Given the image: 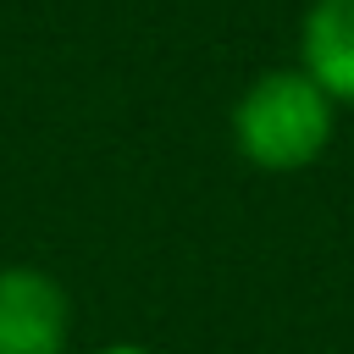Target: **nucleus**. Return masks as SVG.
Instances as JSON below:
<instances>
[{
    "instance_id": "f257e3e1",
    "label": "nucleus",
    "mask_w": 354,
    "mask_h": 354,
    "mask_svg": "<svg viewBox=\"0 0 354 354\" xmlns=\"http://www.w3.org/2000/svg\"><path fill=\"white\" fill-rule=\"evenodd\" d=\"M337 105L304 66L260 72L232 105V138L260 171H299L332 144Z\"/></svg>"
},
{
    "instance_id": "f03ea898",
    "label": "nucleus",
    "mask_w": 354,
    "mask_h": 354,
    "mask_svg": "<svg viewBox=\"0 0 354 354\" xmlns=\"http://www.w3.org/2000/svg\"><path fill=\"white\" fill-rule=\"evenodd\" d=\"M66 332V288L39 266H0V354H61Z\"/></svg>"
},
{
    "instance_id": "7ed1b4c3",
    "label": "nucleus",
    "mask_w": 354,
    "mask_h": 354,
    "mask_svg": "<svg viewBox=\"0 0 354 354\" xmlns=\"http://www.w3.org/2000/svg\"><path fill=\"white\" fill-rule=\"evenodd\" d=\"M304 72L326 88L332 105H354V0H310Z\"/></svg>"
},
{
    "instance_id": "20e7f679",
    "label": "nucleus",
    "mask_w": 354,
    "mask_h": 354,
    "mask_svg": "<svg viewBox=\"0 0 354 354\" xmlns=\"http://www.w3.org/2000/svg\"><path fill=\"white\" fill-rule=\"evenodd\" d=\"M94 354H149V348H138V343H105V348H94Z\"/></svg>"
}]
</instances>
